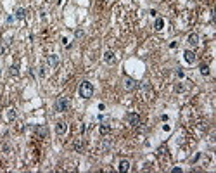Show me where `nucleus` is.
Segmentation results:
<instances>
[{
    "instance_id": "2",
    "label": "nucleus",
    "mask_w": 216,
    "mask_h": 173,
    "mask_svg": "<svg viewBox=\"0 0 216 173\" xmlns=\"http://www.w3.org/2000/svg\"><path fill=\"white\" fill-rule=\"evenodd\" d=\"M67 107H69V100H67L66 97H59V99L55 100V111L64 113V111H67Z\"/></svg>"
},
{
    "instance_id": "17",
    "label": "nucleus",
    "mask_w": 216,
    "mask_h": 173,
    "mask_svg": "<svg viewBox=\"0 0 216 173\" xmlns=\"http://www.w3.org/2000/svg\"><path fill=\"white\" fill-rule=\"evenodd\" d=\"M187 90V85H183V83H176L175 85V92H178V94H182V92Z\"/></svg>"
},
{
    "instance_id": "21",
    "label": "nucleus",
    "mask_w": 216,
    "mask_h": 173,
    "mask_svg": "<svg viewBox=\"0 0 216 173\" xmlns=\"http://www.w3.org/2000/svg\"><path fill=\"white\" fill-rule=\"evenodd\" d=\"M176 76H178V78H183V71H182V69H178V71H176Z\"/></svg>"
},
{
    "instance_id": "4",
    "label": "nucleus",
    "mask_w": 216,
    "mask_h": 173,
    "mask_svg": "<svg viewBox=\"0 0 216 173\" xmlns=\"http://www.w3.org/2000/svg\"><path fill=\"white\" fill-rule=\"evenodd\" d=\"M128 123L132 125V126H138L140 125V116L135 114V113H130L128 114Z\"/></svg>"
},
{
    "instance_id": "15",
    "label": "nucleus",
    "mask_w": 216,
    "mask_h": 173,
    "mask_svg": "<svg viewBox=\"0 0 216 173\" xmlns=\"http://www.w3.org/2000/svg\"><path fill=\"white\" fill-rule=\"evenodd\" d=\"M24 16H26V10L21 7H17L16 9V19H24Z\"/></svg>"
},
{
    "instance_id": "13",
    "label": "nucleus",
    "mask_w": 216,
    "mask_h": 173,
    "mask_svg": "<svg viewBox=\"0 0 216 173\" xmlns=\"http://www.w3.org/2000/svg\"><path fill=\"white\" fill-rule=\"evenodd\" d=\"M73 149H75L76 152H83V142L80 139L75 140V142H73Z\"/></svg>"
},
{
    "instance_id": "14",
    "label": "nucleus",
    "mask_w": 216,
    "mask_h": 173,
    "mask_svg": "<svg viewBox=\"0 0 216 173\" xmlns=\"http://www.w3.org/2000/svg\"><path fill=\"white\" fill-rule=\"evenodd\" d=\"M16 109H14V107H9L7 109V120L9 121H14V120H16Z\"/></svg>"
},
{
    "instance_id": "18",
    "label": "nucleus",
    "mask_w": 216,
    "mask_h": 173,
    "mask_svg": "<svg viewBox=\"0 0 216 173\" xmlns=\"http://www.w3.org/2000/svg\"><path fill=\"white\" fill-rule=\"evenodd\" d=\"M111 132V126L109 125H100V133L102 135H106V133H109Z\"/></svg>"
},
{
    "instance_id": "19",
    "label": "nucleus",
    "mask_w": 216,
    "mask_h": 173,
    "mask_svg": "<svg viewBox=\"0 0 216 173\" xmlns=\"http://www.w3.org/2000/svg\"><path fill=\"white\" fill-rule=\"evenodd\" d=\"M9 73L12 74V76H17V74H19V68L17 66H10L9 68Z\"/></svg>"
},
{
    "instance_id": "16",
    "label": "nucleus",
    "mask_w": 216,
    "mask_h": 173,
    "mask_svg": "<svg viewBox=\"0 0 216 173\" xmlns=\"http://www.w3.org/2000/svg\"><path fill=\"white\" fill-rule=\"evenodd\" d=\"M199 71H200V74H202V76H208V74H209V66H208V64H200V66H199Z\"/></svg>"
},
{
    "instance_id": "10",
    "label": "nucleus",
    "mask_w": 216,
    "mask_h": 173,
    "mask_svg": "<svg viewBox=\"0 0 216 173\" xmlns=\"http://www.w3.org/2000/svg\"><path fill=\"white\" fill-rule=\"evenodd\" d=\"M189 43H190L192 47H197L199 45V35H195V33L189 35Z\"/></svg>"
},
{
    "instance_id": "20",
    "label": "nucleus",
    "mask_w": 216,
    "mask_h": 173,
    "mask_svg": "<svg viewBox=\"0 0 216 173\" xmlns=\"http://www.w3.org/2000/svg\"><path fill=\"white\" fill-rule=\"evenodd\" d=\"M4 54H5V45L0 43V56H4Z\"/></svg>"
},
{
    "instance_id": "8",
    "label": "nucleus",
    "mask_w": 216,
    "mask_h": 173,
    "mask_svg": "<svg viewBox=\"0 0 216 173\" xmlns=\"http://www.w3.org/2000/svg\"><path fill=\"white\" fill-rule=\"evenodd\" d=\"M36 135L40 137V139H47V135H49V130H47V126H36Z\"/></svg>"
},
{
    "instance_id": "3",
    "label": "nucleus",
    "mask_w": 216,
    "mask_h": 173,
    "mask_svg": "<svg viewBox=\"0 0 216 173\" xmlns=\"http://www.w3.org/2000/svg\"><path fill=\"white\" fill-rule=\"evenodd\" d=\"M67 132V123L66 121H57L55 123V133L57 135H64Z\"/></svg>"
},
{
    "instance_id": "12",
    "label": "nucleus",
    "mask_w": 216,
    "mask_h": 173,
    "mask_svg": "<svg viewBox=\"0 0 216 173\" xmlns=\"http://www.w3.org/2000/svg\"><path fill=\"white\" fill-rule=\"evenodd\" d=\"M57 62H59V59H57V56H55V54H52V56H49V57H47V64H49V66H57Z\"/></svg>"
},
{
    "instance_id": "7",
    "label": "nucleus",
    "mask_w": 216,
    "mask_h": 173,
    "mask_svg": "<svg viewBox=\"0 0 216 173\" xmlns=\"http://www.w3.org/2000/svg\"><path fill=\"white\" fill-rule=\"evenodd\" d=\"M138 85H137V82L133 80V78H125V88L126 90H135Z\"/></svg>"
},
{
    "instance_id": "9",
    "label": "nucleus",
    "mask_w": 216,
    "mask_h": 173,
    "mask_svg": "<svg viewBox=\"0 0 216 173\" xmlns=\"http://www.w3.org/2000/svg\"><path fill=\"white\" fill-rule=\"evenodd\" d=\"M164 28V19L163 17H156V23H154V30L156 31H161Z\"/></svg>"
},
{
    "instance_id": "1",
    "label": "nucleus",
    "mask_w": 216,
    "mask_h": 173,
    "mask_svg": "<svg viewBox=\"0 0 216 173\" xmlns=\"http://www.w3.org/2000/svg\"><path fill=\"white\" fill-rule=\"evenodd\" d=\"M78 92H80V97H81V99H90L92 95H93V85H92L90 82L85 80V82L80 83Z\"/></svg>"
},
{
    "instance_id": "11",
    "label": "nucleus",
    "mask_w": 216,
    "mask_h": 173,
    "mask_svg": "<svg viewBox=\"0 0 216 173\" xmlns=\"http://www.w3.org/2000/svg\"><path fill=\"white\" fill-rule=\"evenodd\" d=\"M128 170H130V161H128V159H121V161H119V172H128Z\"/></svg>"
},
{
    "instance_id": "6",
    "label": "nucleus",
    "mask_w": 216,
    "mask_h": 173,
    "mask_svg": "<svg viewBox=\"0 0 216 173\" xmlns=\"http://www.w3.org/2000/svg\"><path fill=\"white\" fill-rule=\"evenodd\" d=\"M183 59H185L189 64H194V62H195V54H194L192 50H185V52H183Z\"/></svg>"
},
{
    "instance_id": "5",
    "label": "nucleus",
    "mask_w": 216,
    "mask_h": 173,
    "mask_svg": "<svg viewBox=\"0 0 216 173\" xmlns=\"http://www.w3.org/2000/svg\"><path fill=\"white\" fill-rule=\"evenodd\" d=\"M104 61H106L107 64H114V62H116V56H114V52L106 50V52H104Z\"/></svg>"
}]
</instances>
